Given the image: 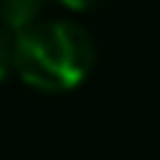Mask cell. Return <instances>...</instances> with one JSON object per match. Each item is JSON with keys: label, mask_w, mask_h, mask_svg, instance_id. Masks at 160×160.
<instances>
[{"label": "cell", "mask_w": 160, "mask_h": 160, "mask_svg": "<svg viewBox=\"0 0 160 160\" xmlns=\"http://www.w3.org/2000/svg\"><path fill=\"white\" fill-rule=\"evenodd\" d=\"M95 62L92 38L70 20H45L15 32L12 70L35 90L65 92L78 88Z\"/></svg>", "instance_id": "6da1fadb"}, {"label": "cell", "mask_w": 160, "mask_h": 160, "mask_svg": "<svg viewBox=\"0 0 160 160\" xmlns=\"http://www.w3.org/2000/svg\"><path fill=\"white\" fill-rule=\"evenodd\" d=\"M42 8L45 0H0V25H5L10 32H20L38 22Z\"/></svg>", "instance_id": "7a4b0ae2"}, {"label": "cell", "mask_w": 160, "mask_h": 160, "mask_svg": "<svg viewBox=\"0 0 160 160\" xmlns=\"http://www.w3.org/2000/svg\"><path fill=\"white\" fill-rule=\"evenodd\" d=\"M12 42H15V32L0 25V80H5V75L12 68Z\"/></svg>", "instance_id": "3957f363"}, {"label": "cell", "mask_w": 160, "mask_h": 160, "mask_svg": "<svg viewBox=\"0 0 160 160\" xmlns=\"http://www.w3.org/2000/svg\"><path fill=\"white\" fill-rule=\"evenodd\" d=\"M65 8H70V10H90V8H95V5H100L102 0H60Z\"/></svg>", "instance_id": "277c9868"}]
</instances>
